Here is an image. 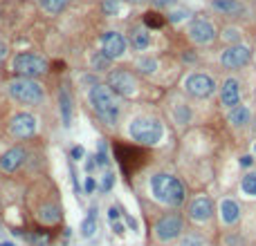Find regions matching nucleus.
<instances>
[{
	"label": "nucleus",
	"mask_w": 256,
	"mask_h": 246,
	"mask_svg": "<svg viewBox=\"0 0 256 246\" xmlns=\"http://www.w3.org/2000/svg\"><path fill=\"white\" fill-rule=\"evenodd\" d=\"M128 134L133 141L142 143V146H155L162 139V123L157 119H151V116H137V119L130 121Z\"/></svg>",
	"instance_id": "3"
},
{
	"label": "nucleus",
	"mask_w": 256,
	"mask_h": 246,
	"mask_svg": "<svg viewBox=\"0 0 256 246\" xmlns=\"http://www.w3.org/2000/svg\"><path fill=\"white\" fill-rule=\"evenodd\" d=\"M230 121L234 126H245L247 121H250V110H247L245 105H234L230 112Z\"/></svg>",
	"instance_id": "22"
},
{
	"label": "nucleus",
	"mask_w": 256,
	"mask_h": 246,
	"mask_svg": "<svg viewBox=\"0 0 256 246\" xmlns=\"http://www.w3.org/2000/svg\"><path fill=\"white\" fill-rule=\"evenodd\" d=\"M5 58H7V45H5L2 41H0V63H2Z\"/></svg>",
	"instance_id": "36"
},
{
	"label": "nucleus",
	"mask_w": 256,
	"mask_h": 246,
	"mask_svg": "<svg viewBox=\"0 0 256 246\" xmlns=\"http://www.w3.org/2000/svg\"><path fill=\"white\" fill-rule=\"evenodd\" d=\"M139 69L146 72V74L155 72V61H153V58H142V61H139Z\"/></svg>",
	"instance_id": "30"
},
{
	"label": "nucleus",
	"mask_w": 256,
	"mask_h": 246,
	"mask_svg": "<svg viewBox=\"0 0 256 246\" xmlns=\"http://www.w3.org/2000/svg\"><path fill=\"white\" fill-rule=\"evenodd\" d=\"M189 38H191L193 43H198V45H209V43H213V38H216V29H213V25L209 21L196 18V21L189 25Z\"/></svg>",
	"instance_id": "10"
},
{
	"label": "nucleus",
	"mask_w": 256,
	"mask_h": 246,
	"mask_svg": "<svg viewBox=\"0 0 256 246\" xmlns=\"http://www.w3.org/2000/svg\"><path fill=\"white\" fill-rule=\"evenodd\" d=\"M178 0H153V5L157 7H171V5H176Z\"/></svg>",
	"instance_id": "34"
},
{
	"label": "nucleus",
	"mask_w": 256,
	"mask_h": 246,
	"mask_svg": "<svg viewBox=\"0 0 256 246\" xmlns=\"http://www.w3.org/2000/svg\"><path fill=\"white\" fill-rule=\"evenodd\" d=\"M151 193L164 206H180L184 201V197H187L180 179L173 177V175H166V173L155 175L151 179Z\"/></svg>",
	"instance_id": "2"
},
{
	"label": "nucleus",
	"mask_w": 256,
	"mask_h": 246,
	"mask_svg": "<svg viewBox=\"0 0 256 246\" xmlns=\"http://www.w3.org/2000/svg\"><path fill=\"white\" fill-rule=\"evenodd\" d=\"M9 132L16 136V139H29V136H34V132H36V119H34L32 114H27V112H21V114H16L11 119Z\"/></svg>",
	"instance_id": "9"
},
{
	"label": "nucleus",
	"mask_w": 256,
	"mask_h": 246,
	"mask_svg": "<svg viewBox=\"0 0 256 246\" xmlns=\"http://www.w3.org/2000/svg\"><path fill=\"white\" fill-rule=\"evenodd\" d=\"M0 246H16V244H9V242H2V244Z\"/></svg>",
	"instance_id": "43"
},
{
	"label": "nucleus",
	"mask_w": 256,
	"mask_h": 246,
	"mask_svg": "<svg viewBox=\"0 0 256 246\" xmlns=\"http://www.w3.org/2000/svg\"><path fill=\"white\" fill-rule=\"evenodd\" d=\"M126 2H133V5H139V2H144V0H126Z\"/></svg>",
	"instance_id": "42"
},
{
	"label": "nucleus",
	"mask_w": 256,
	"mask_h": 246,
	"mask_svg": "<svg viewBox=\"0 0 256 246\" xmlns=\"http://www.w3.org/2000/svg\"><path fill=\"white\" fill-rule=\"evenodd\" d=\"M240 101V88H238V81L236 79H227L220 88V103L227 105V108H234L238 105Z\"/></svg>",
	"instance_id": "16"
},
{
	"label": "nucleus",
	"mask_w": 256,
	"mask_h": 246,
	"mask_svg": "<svg viewBox=\"0 0 256 246\" xmlns=\"http://www.w3.org/2000/svg\"><path fill=\"white\" fill-rule=\"evenodd\" d=\"M126 222H128V226H130L133 230H137V222H135L133 217H126Z\"/></svg>",
	"instance_id": "41"
},
{
	"label": "nucleus",
	"mask_w": 256,
	"mask_h": 246,
	"mask_svg": "<svg viewBox=\"0 0 256 246\" xmlns=\"http://www.w3.org/2000/svg\"><path fill=\"white\" fill-rule=\"evenodd\" d=\"M119 215H122V213H119L117 206H110V208H108V217H110V222H117Z\"/></svg>",
	"instance_id": "32"
},
{
	"label": "nucleus",
	"mask_w": 256,
	"mask_h": 246,
	"mask_svg": "<svg viewBox=\"0 0 256 246\" xmlns=\"http://www.w3.org/2000/svg\"><path fill=\"white\" fill-rule=\"evenodd\" d=\"M184 88H187V92L191 96H196V99H207V96L213 94L216 83H213V79L207 76V74H191L187 79V83H184Z\"/></svg>",
	"instance_id": "8"
},
{
	"label": "nucleus",
	"mask_w": 256,
	"mask_h": 246,
	"mask_svg": "<svg viewBox=\"0 0 256 246\" xmlns=\"http://www.w3.org/2000/svg\"><path fill=\"white\" fill-rule=\"evenodd\" d=\"M225 38H227V41H238V32H234V29H230V32L225 34Z\"/></svg>",
	"instance_id": "38"
},
{
	"label": "nucleus",
	"mask_w": 256,
	"mask_h": 246,
	"mask_svg": "<svg viewBox=\"0 0 256 246\" xmlns=\"http://www.w3.org/2000/svg\"><path fill=\"white\" fill-rule=\"evenodd\" d=\"M180 246H207V242H205V237L196 235V233H189L187 237H182Z\"/></svg>",
	"instance_id": "28"
},
{
	"label": "nucleus",
	"mask_w": 256,
	"mask_h": 246,
	"mask_svg": "<svg viewBox=\"0 0 256 246\" xmlns=\"http://www.w3.org/2000/svg\"><path fill=\"white\" fill-rule=\"evenodd\" d=\"M25 159H27L25 148H21V146L9 148V150L0 157V170H2V173H16L18 168L25 163Z\"/></svg>",
	"instance_id": "13"
},
{
	"label": "nucleus",
	"mask_w": 256,
	"mask_h": 246,
	"mask_svg": "<svg viewBox=\"0 0 256 246\" xmlns=\"http://www.w3.org/2000/svg\"><path fill=\"white\" fill-rule=\"evenodd\" d=\"M70 0H41V7L48 14H61V11L68 7Z\"/></svg>",
	"instance_id": "24"
},
{
	"label": "nucleus",
	"mask_w": 256,
	"mask_h": 246,
	"mask_svg": "<svg viewBox=\"0 0 256 246\" xmlns=\"http://www.w3.org/2000/svg\"><path fill=\"white\" fill-rule=\"evenodd\" d=\"M220 217H223L225 224H236L240 217V208L234 199H223L220 201Z\"/></svg>",
	"instance_id": "18"
},
{
	"label": "nucleus",
	"mask_w": 256,
	"mask_h": 246,
	"mask_svg": "<svg viewBox=\"0 0 256 246\" xmlns=\"http://www.w3.org/2000/svg\"><path fill=\"white\" fill-rule=\"evenodd\" d=\"M38 220L45 222V224H56V222L61 220V210L59 206H43L41 213H38Z\"/></svg>",
	"instance_id": "21"
},
{
	"label": "nucleus",
	"mask_w": 256,
	"mask_h": 246,
	"mask_svg": "<svg viewBox=\"0 0 256 246\" xmlns=\"http://www.w3.org/2000/svg\"><path fill=\"white\" fill-rule=\"evenodd\" d=\"M90 105L95 114L106 123V126H117L119 121V105L115 99V92H112L108 85H92L90 88Z\"/></svg>",
	"instance_id": "1"
},
{
	"label": "nucleus",
	"mask_w": 256,
	"mask_h": 246,
	"mask_svg": "<svg viewBox=\"0 0 256 246\" xmlns=\"http://www.w3.org/2000/svg\"><path fill=\"white\" fill-rule=\"evenodd\" d=\"M189 217L193 222H209L213 217V201L209 197H196L189 204Z\"/></svg>",
	"instance_id": "15"
},
{
	"label": "nucleus",
	"mask_w": 256,
	"mask_h": 246,
	"mask_svg": "<svg viewBox=\"0 0 256 246\" xmlns=\"http://www.w3.org/2000/svg\"><path fill=\"white\" fill-rule=\"evenodd\" d=\"M115 155H117V159H119V163H122V168H124V173H133V170H137L139 166H142V152L137 150V148H133V146H115Z\"/></svg>",
	"instance_id": "12"
},
{
	"label": "nucleus",
	"mask_w": 256,
	"mask_h": 246,
	"mask_svg": "<svg viewBox=\"0 0 256 246\" xmlns=\"http://www.w3.org/2000/svg\"><path fill=\"white\" fill-rule=\"evenodd\" d=\"M112 183H115V175H112V173H106V175L102 177V190H103V193H108V190L112 188Z\"/></svg>",
	"instance_id": "31"
},
{
	"label": "nucleus",
	"mask_w": 256,
	"mask_h": 246,
	"mask_svg": "<svg viewBox=\"0 0 256 246\" xmlns=\"http://www.w3.org/2000/svg\"><path fill=\"white\" fill-rule=\"evenodd\" d=\"M11 69L21 79L36 81L38 76H43V74L48 72V61L34 52H23V54H16V58L11 61Z\"/></svg>",
	"instance_id": "4"
},
{
	"label": "nucleus",
	"mask_w": 256,
	"mask_h": 246,
	"mask_svg": "<svg viewBox=\"0 0 256 246\" xmlns=\"http://www.w3.org/2000/svg\"><path fill=\"white\" fill-rule=\"evenodd\" d=\"M59 101H61V114H63V126H70V119H72V99H70V92L65 88L59 92Z\"/></svg>",
	"instance_id": "20"
},
{
	"label": "nucleus",
	"mask_w": 256,
	"mask_h": 246,
	"mask_svg": "<svg viewBox=\"0 0 256 246\" xmlns=\"http://www.w3.org/2000/svg\"><path fill=\"white\" fill-rule=\"evenodd\" d=\"M102 47L108 58H119L126 52V41L119 32H106L102 36Z\"/></svg>",
	"instance_id": "14"
},
{
	"label": "nucleus",
	"mask_w": 256,
	"mask_h": 246,
	"mask_svg": "<svg viewBox=\"0 0 256 246\" xmlns=\"http://www.w3.org/2000/svg\"><path fill=\"white\" fill-rule=\"evenodd\" d=\"M211 7L216 11H223L227 16H238L245 11V5L240 0H211Z\"/></svg>",
	"instance_id": "17"
},
{
	"label": "nucleus",
	"mask_w": 256,
	"mask_h": 246,
	"mask_svg": "<svg viewBox=\"0 0 256 246\" xmlns=\"http://www.w3.org/2000/svg\"><path fill=\"white\" fill-rule=\"evenodd\" d=\"M95 188H97L95 177H88V179H85V193H88V195H90V193H95Z\"/></svg>",
	"instance_id": "33"
},
{
	"label": "nucleus",
	"mask_w": 256,
	"mask_h": 246,
	"mask_svg": "<svg viewBox=\"0 0 256 246\" xmlns=\"http://www.w3.org/2000/svg\"><path fill=\"white\" fill-rule=\"evenodd\" d=\"M9 94L23 105H38L43 101V88L34 79H16L9 83Z\"/></svg>",
	"instance_id": "5"
},
{
	"label": "nucleus",
	"mask_w": 256,
	"mask_h": 246,
	"mask_svg": "<svg viewBox=\"0 0 256 246\" xmlns=\"http://www.w3.org/2000/svg\"><path fill=\"white\" fill-rule=\"evenodd\" d=\"M240 188H243L245 195L256 197V173H247L245 177H243V181H240Z\"/></svg>",
	"instance_id": "25"
},
{
	"label": "nucleus",
	"mask_w": 256,
	"mask_h": 246,
	"mask_svg": "<svg viewBox=\"0 0 256 246\" xmlns=\"http://www.w3.org/2000/svg\"><path fill=\"white\" fill-rule=\"evenodd\" d=\"M252 161H254V159H252V157H243V159H240V166H252Z\"/></svg>",
	"instance_id": "40"
},
{
	"label": "nucleus",
	"mask_w": 256,
	"mask_h": 246,
	"mask_svg": "<svg viewBox=\"0 0 256 246\" xmlns=\"http://www.w3.org/2000/svg\"><path fill=\"white\" fill-rule=\"evenodd\" d=\"M184 16H187L184 11H178V14H173V16H171V21H182Z\"/></svg>",
	"instance_id": "39"
},
{
	"label": "nucleus",
	"mask_w": 256,
	"mask_h": 246,
	"mask_svg": "<svg viewBox=\"0 0 256 246\" xmlns=\"http://www.w3.org/2000/svg\"><path fill=\"white\" fill-rule=\"evenodd\" d=\"M110 61H112V58H108L103 52H97L95 56H92V67H95L97 72H103V69H108Z\"/></svg>",
	"instance_id": "27"
},
{
	"label": "nucleus",
	"mask_w": 256,
	"mask_h": 246,
	"mask_svg": "<svg viewBox=\"0 0 256 246\" xmlns=\"http://www.w3.org/2000/svg\"><path fill=\"white\" fill-rule=\"evenodd\" d=\"M254 152H256V146H254Z\"/></svg>",
	"instance_id": "44"
},
{
	"label": "nucleus",
	"mask_w": 256,
	"mask_h": 246,
	"mask_svg": "<svg viewBox=\"0 0 256 246\" xmlns=\"http://www.w3.org/2000/svg\"><path fill=\"white\" fill-rule=\"evenodd\" d=\"M130 45H133V49H146L151 45V34L146 32L144 27H135V29H130Z\"/></svg>",
	"instance_id": "19"
},
{
	"label": "nucleus",
	"mask_w": 256,
	"mask_h": 246,
	"mask_svg": "<svg viewBox=\"0 0 256 246\" xmlns=\"http://www.w3.org/2000/svg\"><path fill=\"white\" fill-rule=\"evenodd\" d=\"M81 157H83V148L75 146V148H72V159H81Z\"/></svg>",
	"instance_id": "35"
},
{
	"label": "nucleus",
	"mask_w": 256,
	"mask_h": 246,
	"mask_svg": "<svg viewBox=\"0 0 256 246\" xmlns=\"http://www.w3.org/2000/svg\"><path fill=\"white\" fill-rule=\"evenodd\" d=\"M144 25L149 27V29H160V27L164 25V18H162V14H157V11H146Z\"/></svg>",
	"instance_id": "26"
},
{
	"label": "nucleus",
	"mask_w": 256,
	"mask_h": 246,
	"mask_svg": "<svg viewBox=\"0 0 256 246\" xmlns=\"http://www.w3.org/2000/svg\"><path fill=\"white\" fill-rule=\"evenodd\" d=\"M182 217L178 213H169L164 215V217H160L157 220V224H155V237L160 242H171L176 240V237L182 235Z\"/></svg>",
	"instance_id": "7"
},
{
	"label": "nucleus",
	"mask_w": 256,
	"mask_h": 246,
	"mask_svg": "<svg viewBox=\"0 0 256 246\" xmlns=\"http://www.w3.org/2000/svg\"><path fill=\"white\" fill-rule=\"evenodd\" d=\"M102 9H103L106 16H115V14L119 11V0H103Z\"/></svg>",
	"instance_id": "29"
},
{
	"label": "nucleus",
	"mask_w": 256,
	"mask_h": 246,
	"mask_svg": "<svg viewBox=\"0 0 256 246\" xmlns=\"http://www.w3.org/2000/svg\"><path fill=\"white\" fill-rule=\"evenodd\" d=\"M250 58H252V52L247 47H243V45H231L230 49H225L223 52L220 63L230 69H238V67L250 63Z\"/></svg>",
	"instance_id": "11"
},
{
	"label": "nucleus",
	"mask_w": 256,
	"mask_h": 246,
	"mask_svg": "<svg viewBox=\"0 0 256 246\" xmlns=\"http://www.w3.org/2000/svg\"><path fill=\"white\" fill-rule=\"evenodd\" d=\"M112 230H115L117 235H124V226L119 224V222H112Z\"/></svg>",
	"instance_id": "37"
},
{
	"label": "nucleus",
	"mask_w": 256,
	"mask_h": 246,
	"mask_svg": "<svg viewBox=\"0 0 256 246\" xmlns=\"http://www.w3.org/2000/svg\"><path fill=\"white\" fill-rule=\"evenodd\" d=\"M97 230V210L92 208L90 213H88V217L83 220V224H81V235L83 237H92Z\"/></svg>",
	"instance_id": "23"
},
{
	"label": "nucleus",
	"mask_w": 256,
	"mask_h": 246,
	"mask_svg": "<svg viewBox=\"0 0 256 246\" xmlns=\"http://www.w3.org/2000/svg\"><path fill=\"white\" fill-rule=\"evenodd\" d=\"M108 88L119 96H133L137 89V81L128 69H112L108 74Z\"/></svg>",
	"instance_id": "6"
}]
</instances>
